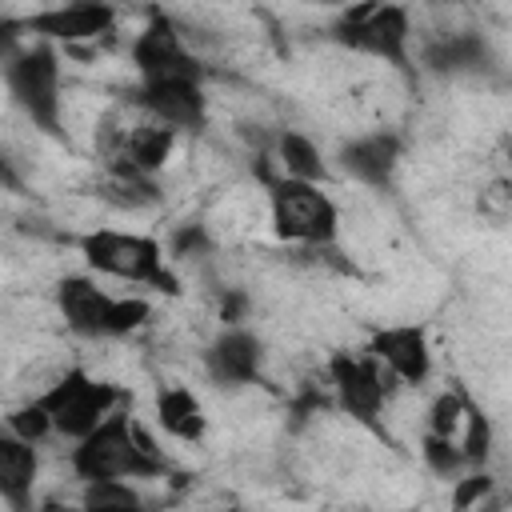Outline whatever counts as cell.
<instances>
[{
  "mask_svg": "<svg viewBox=\"0 0 512 512\" xmlns=\"http://www.w3.org/2000/svg\"><path fill=\"white\" fill-rule=\"evenodd\" d=\"M40 408L52 416V428L64 432V436H92L108 416H116V404H120V392L112 384H100L92 380L88 372L72 368V372H60V380H52L40 396Z\"/></svg>",
  "mask_w": 512,
  "mask_h": 512,
  "instance_id": "277c9868",
  "label": "cell"
},
{
  "mask_svg": "<svg viewBox=\"0 0 512 512\" xmlns=\"http://www.w3.org/2000/svg\"><path fill=\"white\" fill-rule=\"evenodd\" d=\"M336 36L348 48L372 52L380 60L404 64V44H408V12L392 8V4H364L344 12V24L336 28Z\"/></svg>",
  "mask_w": 512,
  "mask_h": 512,
  "instance_id": "ba28073f",
  "label": "cell"
},
{
  "mask_svg": "<svg viewBox=\"0 0 512 512\" xmlns=\"http://www.w3.org/2000/svg\"><path fill=\"white\" fill-rule=\"evenodd\" d=\"M132 60L144 76V84H176V80H192L200 84V64L188 56L180 32L156 16L136 40H132Z\"/></svg>",
  "mask_w": 512,
  "mask_h": 512,
  "instance_id": "9c48e42d",
  "label": "cell"
},
{
  "mask_svg": "<svg viewBox=\"0 0 512 512\" xmlns=\"http://www.w3.org/2000/svg\"><path fill=\"white\" fill-rule=\"evenodd\" d=\"M32 480H36V448L20 436L0 440V492L16 512H28L32 504Z\"/></svg>",
  "mask_w": 512,
  "mask_h": 512,
  "instance_id": "4fadbf2b",
  "label": "cell"
},
{
  "mask_svg": "<svg viewBox=\"0 0 512 512\" xmlns=\"http://www.w3.org/2000/svg\"><path fill=\"white\" fill-rule=\"evenodd\" d=\"M396 156H400L396 136L376 132V136H360V140H352V144L344 148V168H348L356 180H364V184H380V180H388Z\"/></svg>",
  "mask_w": 512,
  "mask_h": 512,
  "instance_id": "9a60e30c",
  "label": "cell"
},
{
  "mask_svg": "<svg viewBox=\"0 0 512 512\" xmlns=\"http://www.w3.org/2000/svg\"><path fill=\"white\" fill-rule=\"evenodd\" d=\"M8 88L36 128L60 132V64L52 48H28L8 60Z\"/></svg>",
  "mask_w": 512,
  "mask_h": 512,
  "instance_id": "52a82bcc",
  "label": "cell"
},
{
  "mask_svg": "<svg viewBox=\"0 0 512 512\" xmlns=\"http://www.w3.org/2000/svg\"><path fill=\"white\" fill-rule=\"evenodd\" d=\"M368 352L404 384H424L428 372H432V352H428V340L416 324H392V328H380L368 344Z\"/></svg>",
  "mask_w": 512,
  "mask_h": 512,
  "instance_id": "30bf717a",
  "label": "cell"
},
{
  "mask_svg": "<svg viewBox=\"0 0 512 512\" xmlns=\"http://www.w3.org/2000/svg\"><path fill=\"white\" fill-rule=\"evenodd\" d=\"M424 460H428L440 476H448V472H456L460 464H468L464 452H460V444H456V440H440V436H428V440H424Z\"/></svg>",
  "mask_w": 512,
  "mask_h": 512,
  "instance_id": "7402d4cb",
  "label": "cell"
},
{
  "mask_svg": "<svg viewBox=\"0 0 512 512\" xmlns=\"http://www.w3.org/2000/svg\"><path fill=\"white\" fill-rule=\"evenodd\" d=\"M112 20H116V12L104 4H68V8H52V12L32 16L28 28L40 36L72 44V40H96V36L112 32Z\"/></svg>",
  "mask_w": 512,
  "mask_h": 512,
  "instance_id": "7c38bea8",
  "label": "cell"
},
{
  "mask_svg": "<svg viewBox=\"0 0 512 512\" xmlns=\"http://www.w3.org/2000/svg\"><path fill=\"white\" fill-rule=\"evenodd\" d=\"M72 472L80 480H152L164 472V460L152 440L116 412L72 448Z\"/></svg>",
  "mask_w": 512,
  "mask_h": 512,
  "instance_id": "6da1fadb",
  "label": "cell"
},
{
  "mask_svg": "<svg viewBox=\"0 0 512 512\" xmlns=\"http://www.w3.org/2000/svg\"><path fill=\"white\" fill-rule=\"evenodd\" d=\"M504 152H508V164H512V136L504 140Z\"/></svg>",
  "mask_w": 512,
  "mask_h": 512,
  "instance_id": "d4e9b609",
  "label": "cell"
},
{
  "mask_svg": "<svg viewBox=\"0 0 512 512\" xmlns=\"http://www.w3.org/2000/svg\"><path fill=\"white\" fill-rule=\"evenodd\" d=\"M8 432L28 440V444H36V440H44L52 432V416L40 408V400H32V404H24V408H16L8 416Z\"/></svg>",
  "mask_w": 512,
  "mask_h": 512,
  "instance_id": "ffe728a7",
  "label": "cell"
},
{
  "mask_svg": "<svg viewBox=\"0 0 512 512\" xmlns=\"http://www.w3.org/2000/svg\"><path fill=\"white\" fill-rule=\"evenodd\" d=\"M156 416H160V428H164L168 436H176V440L196 444V440L204 436V408H200V400H196L188 388H180V384H172V388H164V392L156 396Z\"/></svg>",
  "mask_w": 512,
  "mask_h": 512,
  "instance_id": "2e32d148",
  "label": "cell"
},
{
  "mask_svg": "<svg viewBox=\"0 0 512 512\" xmlns=\"http://www.w3.org/2000/svg\"><path fill=\"white\" fill-rule=\"evenodd\" d=\"M468 420V400L460 392H440L428 408V436H440V440H456L460 436V424Z\"/></svg>",
  "mask_w": 512,
  "mask_h": 512,
  "instance_id": "d6986e66",
  "label": "cell"
},
{
  "mask_svg": "<svg viewBox=\"0 0 512 512\" xmlns=\"http://www.w3.org/2000/svg\"><path fill=\"white\" fill-rule=\"evenodd\" d=\"M488 444H492L488 416H480L476 408H468V420H464V440H460L464 460H484V456H488Z\"/></svg>",
  "mask_w": 512,
  "mask_h": 512,
  "instance_id": "44dd1931",
  "label": "cell"
},
{
  "mask_svg": "<svg viewBox=\"0 0 512 512\" xmlns=\"http://www.w3.org/2000/svg\"><path fill=\"white\" fill-rule=\"evenodd\" d=\"M392 380L396 376L372 352H336L328 360V384L336 392V404L360 424H376L392 392Z\"/></svg>",
  "mask_w": 512,
  "mask_h": 512,
  "instance_id": "8992f818",
  "label": "cell"
},
{
  "mask_svg": "<svg viewBox=\"0 0 512 512\" xmlns=\"http://www.w3.org/2000/svg\"><path fill=\"white\" fill-rule=\"evenodd\" d=\"M136 104H140L152 120H160V124H168V128H200V124H204V92H200V84H192V80L144 84V88L136 92Z\"/></svg>",
  "mask_w": 512,
  "mask_h": 512,
  "instance_id": "8fae6325",
  "label": "cell"
},
{
  "mask_svg": "<svg viewBox=\"0 0 512 512\" xmlns=\"http://www.w3.org/2000/svg\"><path fill=\"white\" fill-rule=\"evenodd\" d=\"M100 196H104L108 204H116V208H148L160 192H156V184H152L148 176H140V172L108 168V176H104V184H100Z\"/></svg>",
  "mask_w": 512,
  "mask_h": 512,
  "instance_id": "e0dca14e",
  "label": "cell"
},
{
  "mask_svg": "<svg viewBox=\"0 0 512 512\" xmlns=\"http://www.w3.org/2000/svg\"><path fill=\"white\" fill-rule=\"evenodd\" d=\"M268 204H272V224L284 240L320 248L336 236V204L308 180H292V176L272 180Z\"/></svg>",
  "mask_w": 512,
  "mask_h": 512,
  "instance_id": "5b68a950",
  "label": "cell"
},
{
  "mask_svg": "<svg viewBox=\"0 0 512 512\" xmlns=\"http://www.w3.org/2000/svg\"><path fill=\"white\" fill-rule=\"evenodd\" d=\"M488 488H492V480H488V476H464V480L456 484V492H452L456 512H468V508H472Z\"/></svg>",
  "mask_w": 512,
  "mask_h": 512,
  "instance_id": "603a6c76",
  "label": "cell"
},
{
  "mask_svg": "<svg viewBox=\"0 0 512 512\" xmlns=\"http://www.w3.org/2000/svg\"><path fill=\"white\" fill-rule=\"evenodd\" d=\"M280 164L292 180H316L320 176V152L312 148V140H304L300 132H284L280 136Z\"/></svg>",
  "mask_w": 512,
  "mask_h": 512,
  "instance_id": "ac0fdd59",
  "label": "cell"
},
{
  "mask_svg": "<svg viewBox=\"0 0 512 512\" xmlns=\"http://www.w3.org/2000/svg\"><path fill=\"white\" fill-rule=\"evenodd\" d=\"M260 368V344L248 332H224L208 348V372L220 384H248Z\"/></svg>",
  "mask_w": 512,
  "mask_h": 512,
  "instance_id": "5bb4252c",
  "label": "cell"
},
{
  "mask_svg": "<svg viewBox=\"0 0 512 512\" xmlns=\"http://www.w3.org/2000/svg\"><path fill=\"white\" fill-rule=\"evenodd\" d=\"M48 512H148L144 504H120V508H92V504H48Z\"/></svg>",
  "mask_w": 512,
  "mask_h": 512,
  "instance_id": "cb8c5ba5",
  "label": "cell"
},
{
  "mask_svg": "<svg viewBox=\"0 0 512 512\" xmlns=\"http://www.w3.org/2000/svg\"><path fill=\"white\" fill-rule=\"evenodd\" d=\"M56 308L80 336H128L148 320V304L140 296H108L88 276H64L56 288Z\"/></svg>",
  "mask_w": 512,
  "mask_h": 512,
  "instance_id": "7a4b0ae2",
  "label": "cell"
},
{
  "mask_svg": "<svg viewBox=\"0 0 512 512\" xmlns=\"http://www.w3.org/2000/svg\"><path fill=\"white\" fill-rule=\"evenodd\" d=\"M84 260L116 280H132V284H148L160 292H176V276L164 264V252L152 236H136V232H112V228H96L80 240Z\"/></svg>",
  "mask_w": 512,
  "mask_h": 512,
  "instance_id": "3957f363",
  "label": "cell"
}]
</instances>
